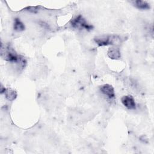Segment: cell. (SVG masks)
<instances>
[{"instance_id":"277c9868","label":"cell","mask_w":154,"mask_h":154,"mask_svg":"<svg viewBox=\"0 0 154 154\" xmlns=\"http://www.w3.org/2000/svg\"><path fill=\"white\" fill-rule=\"evenodd\" d=\"M100 91L108 99H112L115 97V92L113 87L110 84H103L100 86Z\"/></svg>"},{"instance_id":"7a4b0ae2","label":"cell","mask_w":154,"mask_h":154,"mask_svg":"<svg viewBox=\"0 0 154 154\" xmlns=\"http://www.w3.org/2000/svg\"><path fill=\"white\" fill-rule=\"evenodd\" d=\"M1 56L8 61L16 63L20 66L24 65V60L18 55L10 46H7L4 49L1 47Z\"/></svg>"},{"instance_id":"ba28073f","label":"cell","mask_w":154,"mask_h":154,"mask_svg":"<svg viewBox=\"0 0 154 154\" xmlns=\"http://www.w3.org/2000/svg\"><path fill=\"white\" fill-rule=\"evenodd\" d=\"M4 93L6 98L9 100H14L17 96L16 92L11 88H7V89L5 88Z\"/></svg>"},{"instance_id":"3957f363","label":"cell","mask_w":154,"mask_h":154,"mask_svg":"<svg viewBox=\"0 0 154 154\" xmlns=\"http://www.w3.org/2000/svg\"><path fill=\"white\" fill-rule=\"evenodd\" d=\"M70 25L73 28L78 29H85L89 31L93 28V26L88 23L81 15H78L74 17L71 20Z\"/></svg>"},{"instance_id":"6da1fadb","label":"cell","mask_w":154,"mask_h":154,"mask_svg":"<svg viewBox=\"0 0 154 154\" xmlns=\"http://www.w3.org/2000/svg\"><path fill=\"white\" fill-rule=\"evenodd\" d=\"M94 40L95 43L99 46L108 45L117 46V45L120 44L122 41V38L118 35L105 34L95 37Z\"/></svg>"},{"instance_id":"5b68a950","label":"cell","mask_w":154,"mask_h":154,"mask_svg":"<svg viewBox=\"0 0 154 154\" xmlns=\"http://www.w3.org/2000/svg\"><path fill=\"white\" fill-rule=\"evenodd\" d=\"M121 102L122 104L128 109H135L136 103L134 97L131 95H126L122 97Z\"/></svg>"},{"instance_id":"9c48e42d","label":"cell","mask_w":154,"mask_h":154,"mask_svg":"<svg viewBox=\"0 0 154 154\" xmlns=\"http://www.w3.org/2000/svg\"><path fill=\"white\" fill-rule=\"evenodd\" d=\"M14 29L20 32L25 29V25L19 18H16L14 21Z\"/></svg>"},{"instance_id":"52a82bcc","label":"cell","mask_w":154,"mask_h":154,"mask_svg":"<svg viewBox=\"0 0 154 154\" xmlns=\"http://www.w3.org/2000/svg\"><path fill=\"white\" fill-rule=\"evenodd\" d=\"M132 4L136 8L140 10H147L150 8L149 4L144 1H135L132 2Z\"/></svg>"},{"instance_id":"8992f818","label":"cell","mask_w":154,"mask_h":154,"mask_svg":"<svg viewBox=\"0 0 154 154\" xmlns=\"http://www.w3.org/2000/svg\"><path fill=\"white\" fill-rule=\"evenodd\" d=\"M107 55L111 59L119 60L121 58L120 50L117 46H112L108 49Z\"/></svg>"}]
</instances>
